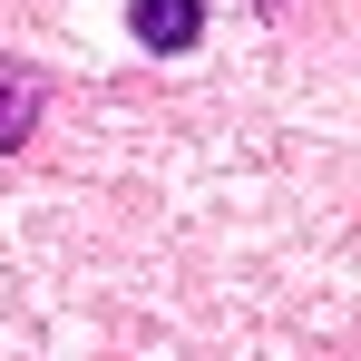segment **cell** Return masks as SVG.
Listing matches in <instances>:
<instances>
[{
  "mask_svg": "<svg viewBox=\"0 0 361 361\" xmlns=\"http://www.w3.org/2000/svg\"><path fill=\"white\" fill-rule=\"evenodd\" d=\"M127 30H137L147 49H195V39H205V0H137Z\"/></svg>",
  "mask_w": 361,
  "mask_h": 361,
  "instance_id": "1",
  "label": "cell"
},
{
  "mask_svg": "<svg viewBox=\"0 0 361 361\" xmlns=\"http://www.w3.org/2000/svg\"><path fill=\"white\" fill-rule=\"evenodd\" d=\"M30 118H39V68L0 59V147H20V137H30Z\"/></svg>",
  "mask_w": 361,
  "mask_h": 361,
  "instance_id": "2",
  "label": "cell"
}]
</instances>
